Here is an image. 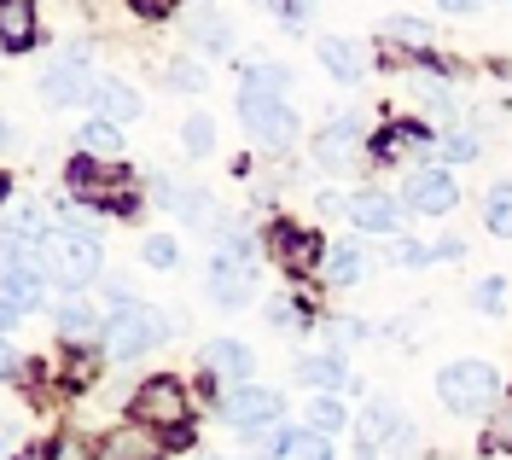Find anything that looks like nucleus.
<instances>
[{
    "instance_id": "1",
    "label": "nucleus",
    "mask_w": 512,
    "mask_h": 460,
    "mask_svg": "<svg viewBox=\"0 0 512 460\" xmlns=\"http://www.w3.org/2000/svg\"><path fill=\"white\" fill-rule=\"evenodd\" d=\"M41 274H47V286H59V292H82V286L99 274L94 233L47 228V233H41Z\"/></svg>"
},
{
    "instance_id": "2",
    "label": "nucleus",
    "mask_w": 512,
    "mask_h": 460,
    "mask_svg": "<svg viewBox=\"0 0 512 460\" xmlns=\"http://www.w3.org/2000/svg\"><path fill=\"white\" fill-rule=\"evenodd\" d=\"M437 396H443L448 414H483L501 396V373L489 362H448L437 373Z\"/></svg>"
},
{
    "instance_id": "3",
    "label": "nucleus",
    "mask_w": 512,
    "mask_h": 460,
    "mask_svg": "<svg viewBox=\"0 0 512 460\" xmlns=\"http://www.w3.org/2000/svg\"><path fill=\"white\" fill-rule=\"evenodd\" d=\"M163 338H169V321H163L158 309L134 303V309H123V315H111V327H105V350H111V362H134V356L158 350Z\"/></svg>"
},
{
    "instance_id": "4",
    "label": "nucleus",
    "mask_w": 512,
    "mask_h": 460,
    "mask_svg": "<svg viewBox=\"0 0 512 460\" xmlns=\"http://www.w3.org/2000/svg\"><path fill=\"white\" fill-rule=\"evenodd\" d=\"M256 292V274H251V245L245 239H233L222 257L210 263V297L222 303V309H245Z\"/></svg>"
},
{
    "instance_id": "5",
    "label": "nucleus",
    "mask_w": 512,
    "mask_h": 460,
    "mask_svg": "<svg viewBox=\"0 0 512 460\" xmlns=\"http://www.w3.org/2000/svg\"><path fill=\"white\" fill-rule=\"evenodd\" d=\"M239 111H245V123L262 146H291V134H297V111H291L280 94H262V88H245L239 94Z\"/></svg>"
},
{
    "instance_id": "6",
    "label": "nucleus",
    "mask_w": 512,
    "mask_h": 460,
    "mask_svg": "<svg viewBox=\"0 0 512 460\" xmlns=\"http://www.w3.org/2000/svg\"><path fill=\"white\" fill-rule=\"evenodd\" d=\"M70 193H82L94 210H123L128 193H134V181H128L123 164H70Z\"/></svg>"
},
{
    "instance_id": "7",
    "label": "nucleus",
    "mask_w": 512,
    "mask_h": 460,
    "mask_svg": "<svg viewBox=\"0 0 512 460\" xmlns=\"http://www.w3.org/2000/svg\"><path fill=\"white\" fill-rule=\"evenodd\" d=\"M134 414L146 426H187V391H181V379H152L146 391L134 396Z\"/></svg>"
},
{
    "instance_id": "8",
    "label": "nucleus",
    "mask_w": 512,
    "mask_h": 460,
    "mask_svg": "<svg viewBox=\"0 0 512 460\" xmlns=\"http://www.w3.org/2000/svg\"><path fill=\"white\" fill-rule=\"evenodd\" d=\"M454 181H448L443 169H414L408 181H402V204L419 210V216H448L454 210Z\"/></svg>"
},
{
    "instance_id": "9",
    "label": "nucleus",
    "mask_w": 512,
    "mask_h": 460,
    "mask_svg": "<svg viewBox=\"0 0 512 460\" xmlns=\"http://www.w3.org/2000/svg\"><path fill=\"white\" fill-rule=\"evenodd\" d=\"M361 443H373V449H390V455H396V449L414 443V426L402 420V408H396L390 396H379V402L361 414Z\"/></svg>"
},
{
    "instance_id": "10",
    "label": "nucleus",
    "mask_w": 512,
    "mask_h": 460,
    "mask_svg": "<svg viewBox=\"0 0 512 460\" xmlns=\"http://www.w3.org/2000/svg\"><path fill=\"white\" fill-rule=\"evenodd\" d=\"M88 94H94V82H88V53L70 47L64 65L41 76V99H47V105H76V99H88Z\"/></svg>"
},
{
    "instance_id": "11",
    "label": "nucleus",
    "mask_w": 512,
    "mask_h": 460,
    "mask_svg": "<svg viewBox=\"0 0 512 460\" xmlns=\"http://www.w3.org/2000/svg\"><path fill=\"white\" fill-rule=\"evenodd\" d=\"M222 414L233 420V426H268V420H280V396L268 391V385H233V391L222 396Z\"/></svg>"
},
{
    "instance_id": "12",
    "label": "nucleus",
    "mask_w": 512,
    "mask_h": 460,
    "mask_svg": "<svg viewBox=\"0 0 512 460\" xmlns=\"http://www.w3.org/2000/svg\"><path fill=\"white\" fill-rule=\"evenodd\" d=\"M355 152H361V129H355L350 117H338L332 129H320V140H315V164H326V169H350V164H355Z\"/></svg>"
},
{
    "instance_id": "13",
    "label": "nucleus",
    "mask_w": 512,
    "mask_h": 460,
    "mask_svg": "<svg viewBox=\"0 0 512 460\" xmlns=\"http://www.w3.org/2000/svg\"><path fill=\"white\" fill-rule=\"evenodd\" d=\"M88 99H94L99 117H105V123H117V129H123L128 117H140V94H134L128 82H117V76H99Z\"/></svg>"
},
{
    "instance_id": "14",
    "label": "nucleus",
    "mask_w": 512,
    "mask_h": 460,
    "mask_svg": "<svg viewBox=\"0 0 512 460\" xmlns=\"http://www.w3.org/2000/svg\"><path fill=\"white\" fill-rule=\"evenodd\" d=\"M350 216H355V228H367V233H396L402 228V204H396L390 193H355Z\"/></svg>"
},
{
    "instance_id": "15",
    "label": "nucleus",
    "mask_w": 512,
    "mask_h": 460,
    "mask_svg": "<svg viewBox=\"0 0 512 460\" xmlns=\"http://www.w3.org/2000/svg\"><path fill=\"white\" fill-rule=\"evenodd\" d=\"M204 362H210V373L227 379V385H245V379H251V350H245V344H233V338L204 344Z\"/></svg>"
},
{
    "instance_id": "16",
    "label": "nucleus",
    "mask_w": 512,
    "mask_h": 460,
    "mask_svg": "<svg viewBox=\"0 0 512 460\" xmlns=\"http://www.w3.org/2000/svg\"><path fill=\"white\" fill-rule=\"evenodd\" d=\"M297 373H303V385H315V391H344V385H350V362H344L338 350L303 356V362H297Z\"/></svg>"
},
{
    "instance_id": "17",
    "label": "nucleus",
    "mask_w": 512,
    "mask_h": 460,
    "mask_svg": "<svg viewBox=\"0 0 512 460\" xmlns=\"http://www.w3.org/2000/svg\"><path fill=\"white\" fill-rule=\"evenodd\" d=\"M268 455L274 460H332V443L320 431H274Z\"/></svg>"
},
{
    "instance_id": "18",
    "label": "nucleus",
    "mask_w": 512,
    "mask_h": 460,
    "mask_svg": "<svg viewBox=\"0 0 512 460\" xmlns=\"http://www.w3.org/2000/svg\"><path fill=\"white\" fill-rule=\"evenodd\" d=\"M320 65L332 70L338 82H361V76H367V53H361L355 41H338V35H332V41H320Z\"/></svg>"
},
{
    "instance_id": "19",
    "label": "nucleus",
    "mask_w": 512,
    "mask_h": 460,
    "mask_svg": "<svg viewBox=\"0 0 512 460\" xmlns=\"http://www.w3.org/2000/svg\"><path fill=\"white\" fill-rule=\"evenodd\" d=\"M0 41H6V47H30L35 41V6L30 0H0Z\"/></svg>"
},
{
    "instance_id": "20",
    "label": "nucleus",
    "mask_w": 512,
    "mask_h": 460,
    "mask_svg": "<svg viewBox=\"0 0 512 460\" xmlns=\"http://www.w3.org/2000/svg\"><path fill=\"white\" fill-rule=\"evenodd\" d=\"M163 204H169V210H175V216H181L187 228H210V210H216L204 187H181V193L169 187V193H163Z\"/></svg>"
},
{
    "instance_id": "21",
    "label": "nucleus",
    "mask_w": 512,
    "mask_h": 460,
    "mask_svg": "<svg viewBox=\"0 0 512 460\" xmlns=\"http://www.w3.org/2000/svg\"><path fill=\"white\" fill-rule=\"evenodd\" d=\"M59 332L64 338H94V332H105V321H99V309L88 297H70L59 309Z\"/></svg>"
},
{
    "instance_id": "22",
    "label": "nucleus",
    "mask_w": 512,
    "mask_h": 460,
    "mask_svg": "<svg viewBox=\"0 0 512 460\" xmlns=\"http://www.w3.org/2000/svg\"><path fill=\"white\" fill-rule=\"evenodd\" d=\"M274 251L286 257V268H315V263H320V239H315V233L280 228V233H274Z\"/></svg>"
},
{
    "instance_id": "23",
    "label": "nucleus",
    "mask_w": 512,
    "mask_h": 460,
    "mask_svg": "<svg viewBox=\"0 0 512 460\" xmlns=\"http://www.w3.org/2000/svg\"><path fill=\"white\" fill-rule=\"evenodd\" d=\"M483 228L512 239V181H495V187L483 193Z\"/></svg>"
},
{
    "instance_id": "24",
    "label": "nucleus",
    "mask_w": 512,
    "mask_h": 460,
    "mask_svg": "<svg viewBox=\"0 0 512 460\" xmlns=\"http://www.w3.org/2000/svg\"><path fill=\"white\" fill-rule=\"evenodd\" d=\"M82 152H94V158H117L123 152V129L117 123H105V117H94V123H82Z\"/></svg>"
},
{
    "instance_id": "25",
    "label": "nucleus",
    "mask_w": 512,
    "mask_h": 460,
    "mask_svg": "<svg viewBox=\"0 0 512 460\" xmlns=\"http://www.w3.org/2000/svg\"><path fill=\"white\" fill-rule=\"evenodd\" d=\"M361 274H367V257H361L355 245H332V251H326V280H332V286H355Z\"/></svg>"
},
{
    "instance_id": "26",
    "label": "nucleus",
    "mask_w": 512,
    "mask_h": 460,
    "mask_svg": "<svg viewBox=\"0 0 512 460\" xmlns=\"http://www.w3.org/2000/svg\"><path fill=\"white\" fill-rule=\"evenodd\" d=\"M192 41H198V47H210V53H227L222 12H198V18H192Z\"/></svg>"
},
{
    "instance_id": "27",
    "label": "nucleus",
    "mask_w": 512,
    "mask_h": 460,
    "mask_svg": "<svg viewBox=\"0 0 512 460\" xmlns=\"http://www.w3.org/2000/svg\"><path fill=\"white\" fill-rule=\"evenodd\" d=\"M338 426H344V408H338L332 396H315V402H309V431L326 437V431H338Z\"/></svg>"
},
{
    "instance_id": "28",
    "label": "nucleus",
    "mask_w": 512,
    "mask_h": 460,
    "mask_svg": "<svg viewBox=\"0 0 512 460\" xmlns=\"http://www.w3.org/2000/svg\"><path fill=\"white\" fill-rule=\"evenodd\" d=\"M140 257H146L152 268H175V257H181V251H175V239H169V233H152V239L140 245Z\"/></svg>"
},
{
    "instance_id": "29",
    "label": "nucleus",
    "mask_w": 512,
    "mask_h": 460,
    "mask_svg": "<svg viewBox=\"0 0 512 460\" xmlns=\"http://www.w3.org/2000/svg\"><path fill=\"white\" fill-rule=\"evenodd\" d=\"M210 146H216V123H210V117H187V152L204 158Z\"/></svg>"
},
{
    "instance_id": "30",
    "label": "nucleus",
    "mask_w": 512,
    "mask_h": 460,
    "mask_svg": "<svg viewBox=\"0 0 512 460\" xmlns=\"http://www.w3.org/2000/svg\"><path fill=\"white\" fill-rule=\"evenodd\" d=\"M472 152H478V140H472V134H443V164H466V158H472Z\"/></svg>"
},
{
    "instance_id": "31",
    "label": "nucleus",
    "mask_w": 512,
    "mask_h": 460,
    "mask_svg": "<svg viewBox=\"0 0 512 460\" xmlns=\"http://www.w3.org/2000/svg\"><path fill=\"white\" fill-rule=\"evenodd\" d=\"M478 309L483 315H501V309H507V280H483L478 286Z\"/></svg>"
},
{
    "instance_id": "32",
    "label": "nucleus",
    "mask_w": 512,
    "mask_h": 460,
    "mask_svg": "<svg viewBox=\"0 0 512 460\" xmlns=\"http://www.w3.org/2000/svg\"><path fill=\"white\" fill-rule=\"evenodd\" d=\"M396 263H402V268H425V263H437V251L414 239V245H402V251H396Z\"/></svg>"
},
{
    "instance_id": "33",
    "label": "nucleus",
    "mask_w": 512,
    "mask_h": 460,
    "mask_svg": "<svg viewBox=\"0 0 512 460\" xmlns=\"http://www.w3.org/2000/svg\"><path fill=\"white\" fill-rule=\"evenodd\" d=\"M495 443H512V396L501 402V414H495Z\"/></svg>"
},
{
    "instance_id": "34",
    "label": "nucleus",
    "mask_w": 512,
    "mask_h": 460,
    "mask_svg": "<svg viewBox=\"0 0 512 460\" xmlns=\"http://www.w3.org/2000/svg\"><path fill=\"white\" fill-rule=\"evenodd\" d=\"M169 82H175V88H204V76H198L192 65H175L169 70Z\"/></svg>"
},
{
    "instance_id": "35",
    "label": "nucleus",
    "mask_w": 512,
    "mask_h": 460,
    "mask_svg": "<svg viewBox=\"0 0 512 460\" xmlns=\"http://www.w3.org/2000/svg\"><path fill=\"white\" fill-rule=\"evenodd\" d=\"M18 315H24V309H18L12 297H0V338H6V332L18 327Z\"/></svg>"
},
{
    "instance_id": "36",
    "label": "nucleus",
    "mask_w": 512,
    "mask_h": 460,
    "mask_svg": "<svg viewBox=\"0 0 512 460\" xmlns=\"http://www.w3.org/2000/svg\"><path fill=\"white\" fill-rule=\"evenodd\" d=\"M134 12H140V18H169V6H163V0H140Z\"/></svg>"
},
{
    "instance_id": "37",
    "label": "nucleus",
    "mask_w": 512,
    "mask_h": 460,
    "mask_svg": "<svg viewBox=\"0 0 512 460\" xmlns=\"http://www.w3.org/2000/svg\"><path fill=\"white\" fill-rule=\"evenodd\" d=\"M59 460H82V449L76 443H59Z\"/></svg>"
},
{
    "instance_id": "38",
    "label": "nucleus",
    "mask_w": 512,
    "mask_h": 460,
    "mask_svg": "<svg viewBox=\"0 0 512 460\" xmlns=\"http://www.w3.org/2000/svg\"><path fill=\"white\" fill-rule=\"evenodd\" d=\"M6 367H12V350H6V338H0V373H6Z\"/></svg>"
},
{
    "instance_id": "39",
    "label": "nucleus",
    "mask_w": 512,
    "mask_h": 460,
    "mask_svg": "<svg viewBox=\"0 0 512 460\" xmlns=\"http://www.w3.org/2000/svg\"><path fill=\"white\" fill-rule=\"evenodd\" d=\"M0 146H12V129H6V123H0Z\"/></svg>"
},
{
    "instance_id": "40",
    "label": "nucleus",
    "mask_w": 512,
    "mask_h": 460,
    "mask_svg": "<svg viewBox=\"0 0 512 460\" xmlns=\"http://www.w3.org/2000/svg\"><path fill=\"white\" fill-rule=\"evenodd\" d=\"M204 460H227V455H204Z\"/></svg>"
},
{
    "instance_id": "41",
    "label": "nucleus",
    "mask_w": 512,
    "mask_h": 460,
    "mask_svg": "<svg viewBox=\"0 0 512 460\" xmlns=\"http://www.w3.org/2000/svg\"><path fill=\"white\" fill-rule=\"evenodd\" d=\"M0 193H6V181H0Z\"/></svg>"
}]
</instances>
